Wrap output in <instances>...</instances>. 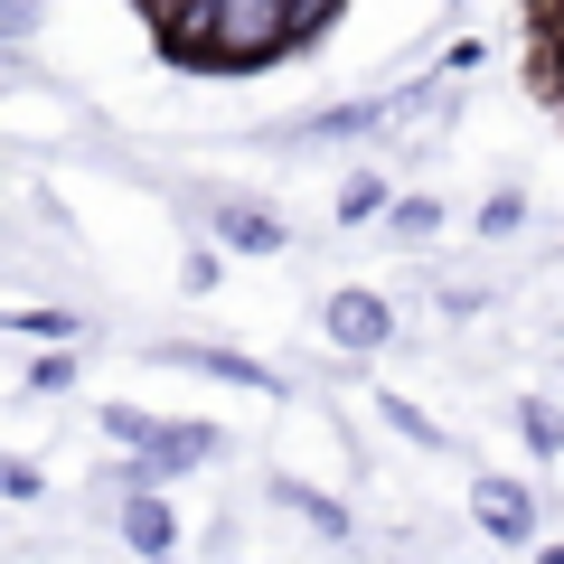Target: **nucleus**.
Segmentation results:
<instances>
[{"label":"nucleus","instance_id":"f257e3e1","mask_svg":"<svg viewBox=\"0 0 564 564\" xmlns=\"http://www.w3.org/2000/svg\"><path fill=\"white\" fill-rule=\"evenodd\" d=\"M188 10H217V57H273L282 39H311V0H188Z\"/></svg>","mask_w":564,"mask_h":564},{"label":"nucleus","instance_id":"f03ea898","mask_svg":"<svg viewBox=\"0 0 564 564\" xmlns=\"http://www.w3.org/2000/svg\"><path fill=\"white\" fill-rule=\"evenodd\" d=\"M104 423H113L122 443L141 452V470H151V480H170V470H198L207 452H217V433H207V423H151V414H132V404H113Z\"/></svg>","mask_w":564,"mask_h":564},{"label":"nucleus","instance_id":"7ed1b4c3","mask_svg":"<svg viewBox=\"0 0 564 564\" xmlns=\"http://www.w3.org/2000/svg\"><path fill=\"white\" fill-rule=\"evenodd\" d=\"M329 339L339 348H386L395 339V311H386L377 292H339V302H329Z\"/></svg>","mask_w":564,"mask_h":564},{"label":"nucleus","instance_id":"20e7f679","mask_svg":"<svg viewBox=\"0 0 564 564\" xmlns=\"http://www.w3.org/2000/svg\"><path fill=\"white\" fill-rule=\"evenodd\" d=\"M480 527L499 545H527L536 536V508H527V489H508V480H480Z\"/></svg>","mask_w":564,"mask_h":564},{"label":"nucleus","instance_id":"39448f33","mask_svg":"<svg viewBox=\"0 0 564 564\" xmlns=\"http://www.w3.org/2000/svg\"><path fill=\"white\" fill-rule=\"evenodd\" d=\"M217 236L236 245V254H282V226L263 217V207H226V217H217Z\"/></svg>","mask_w":564,"mask_h":564},{"label":"nucleus","instance_id":"423d86ee","mask_svg":"<svg viewBox=\"0 0 564 564\" xmlns=\"http://www.w3.org/2000/svg\"><path fill=\"white\" fill-rule=\"evenodd\" d=\"M122 536H132L141 555H170V545H180V527H170L161 499H132V508H122Z\"/></svg>","mask_w":564,"mask_h":564},{"label":"nucleus","instance_id":"0eeeda50","mask_svg":"<svg viewBox=\"0 0 564 564\" xmlns=\"http://www.w3.org/2000/svg\"><path fill=\"white\" fill-rule=\"evenodd\" d=\"M188 367H207V377H226V386H254V395H282L273 386V367H254V358H226V348H180Z\"/></svg>","mask_w":564,"mask_h":564},{"label":"nucleus","instance_id":"6e6552de","mask_svg":"<svg viewBox=\"0 0 564 564\" xmlns=\"http://www.w3.org/2000/svg\"><path fill=\"white\" fill-rule=\"evenodd\" d=\"M282 499L302 508V518H311V527H321V536H348V518H339V508H329V499H311V489H302V480H282Z\"/></svg>","mask_w":564,"mask_h":564},{"label":"nucleus","instance_id":"1a4fd4ad","mask_svg":"<svg viewBox=\"0 0 564 564\" xmlns=\"http://www.w3.org/2000/svg\"><path fill=\"white\" fill-rule=\"evenodd\" d=\"M527 433H536L545 452H564V414H555V404H527Z\"/></svg>","mask_w":564,"mask_h":564}]
</instances>
